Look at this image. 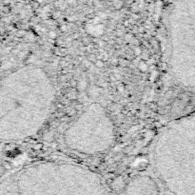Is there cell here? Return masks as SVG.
<instances>
[{
  "mask_svg": "<svg viewBox=\"0 0 195 195\" xmlns=\"http://www.w3.org/2000/svg\"><path fill=\"white\" fill-rule=\"evenodd\" d=\"M54 101L55 88L44 69L26 66L14 71L0 86V138L19 141L37 134Z\"/></svg>",
  "mask_w": 195,
  "mask_h": 195,
  "instance_id": "obj_1",
  "label": "cell"
},
{
  "mask_svg": "<svg viewBox=\"0 0 195 195\" xmlns=\"http://www.w3.org/2000/svg\"><path fill=\"white\" fill-rule=\"evenodd\" d=\"M115 140L113 122L106 109L98 103L87 105L64 132L68 148L85 155L109 150Z\"/></svg>",
  "mask_w": 195,
  "mask_h": 195,
  "instance_id": "obj_2",
  "label": "cell"
}]
</instances>
